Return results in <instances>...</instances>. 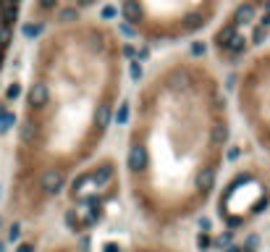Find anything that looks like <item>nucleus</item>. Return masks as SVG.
<instances>
[{
	"instance_id": "obj_1",
	"label": "nucleus",
	"mask_w": 270,
	"mask_h": 252,
	"mask_svg": "<svg viewBox=\"0 0 270 252\" xmlns=\"http://www.w3.org/2000/svg\"><path fill=\"white\" fill-rule=\"evenodd\" d=\"M42 189L48 195H55V192H60L63 189V184H66V173H63V168H48V171L42 173Z\"/></svg>"
},
{
	"instance_id": "obj_2",
	"label": "nucleus",
	"mask_w": 270,
	"mask_h": 252,
	"mask_svg": "<svg viewBox=\"0 0 270 252\" xmlns=\"http://www.w3.org/2000/svg\"><path fill=\"white\" fill-rule=\"evenodd\" d=\"M48 84H42V82H34L32 87H29V97H27V103H29V108L32 111H40L48 105Z\"/></svg>"
},
{
	"instance_id": "obj_3",
	"label": "nucleus",
	"mask_w": 270,
	"mask_h": 252,
	"mask_svg": "<svg viewBox=\"0 0 270 252\" xmlns=\"http://www.w3.org/2000/svg\"><path fill=\"white\" fill-rule=\"evenodd\" d=\"M129 168L131 171H142V168H147V147H142V144H134L129 152Z\"/></svg>"
},
{
	"instance_id": "obj_4",
	"label": "nucleus",
	"mask_w": 270,
	"mask_h": 252,
	"mask_svg": "<svg viewBox=\"0 0 270 252\" xmlns=\"http://www.w3.org/2000/svg\"><path fill=\"white\" fill-rule=\"evenodd\" d=\"M194 184H197V189L202 192V197L213 189V184H215V168H202V171L194 176Z\"/></svg>"
},
{
	"instance_id": "obj_5",
	"label": "nucleus",
	"mask_w": 270,
	"mask_h": 252,
	"mask_svg": "<svg viewBox=\"0 0 270 252\" xmlns=\"http://www.w3.org/2000/svg\"><path fill=\"white\" fill-rule=\"evenodd\" d=\"M228 142V124L226 121H218L213 126V147H223Z\"/></svg>"
},
{
	"instance_id": "obj_6",
	"label": "nucleus",
	"mask_w": 270,
	"mask_h": 252,
	"mask_svg": "<svg viewBox=\"0 0 270 252\" xmlns=\"http://www.w3.org/2000/svg\"><path fill=\"white\" fill-rule=\"evenodd\" d=\"M108 121H110V105L103 103V105H97V111H95V126L100 129V132H105Z\"/></svg>"
},
{
	"instance_id": "obj_7",
	"label": "nucleus",
	"mask_w": 270,
	"mask_h": 252,
	"mask_svg": "<svg viewBox=\"0 0 270 252\" xmlns=\"http://www.w3.org/2000/svg\"><path fill=\"white\" fill-rule=\"evenodd\" d=\"M40 32H42V24H27V27H24V34H27V37H37Z\"/></svg>"
},
{
	"instance_id": "obj_8",
	"label": "nucleus",
	"mask_w": 270,
	"mask_h": 252,
	"mask_svg": "<svg viewBox=\"0 0 270 252\" xmlns=\"http://www.w3.org/2000/svg\"><path fill=\"white\" fill-rule=\"evenodd\" d=\"M11 124H13V116L11 113H3V116H0V132H5Z\"/></svg>"
},
{
	"instance_id": "obj_9",
	"label": "nucleus",
	"mask_w": 270,
	"mask_h": 252,
	"mask_svg": "<svg viewBox=\"0 0 270 252\" xmlns=\"http://www.w3.org/2000/svg\"><path fill=\"white\" fill-rule=\"evenodd\" d=\"M60 0H40V11H53Z\"/></svg>"
},
{
	"instance_id": "obj_10",
	"label": "nucleus",
	"mask_w": 270,
	"mask_h": 252,
	"mask_svg": "<svg viewBox=\"0 0 270 252\" xmlns=\"http://www.w3.org/2000/svg\"><path fill=\"white\" fill-rule=\"evenodd\" d=\"M19 92H21V87H19V84H11V87H8V92H5V97H8V100H16Z\"/></svg>"
},
{
	"instance_id": "obj_11",
	"label": "nucleus",
	"mask_w": 270,
	"mask_h": 252,
	"mask_svg": "<svg viewBox=\"0 0 270 252\" xmlns=\"http://www.w3.org/2000/svg\"><path fill=\"white\" fill-rule=\"evenodd\" d=\"M197 244H199V247H202V250H205V247H207V244H210V239H207V236H199V239H197Z\"/></svg>"
},
{
	"instance_id": "obj_12",
	"label": "nucleus",
	"mask_w": 270,
	"mask_h": 252,
	"mask_svg": "<svg viewBox=\"0 0 270 252\" xmlns=\"http://www.w3.org/2000/svg\"><path fill=\"white\" fill-rule=\"evenodd\" d=\"M11 239H19V226H11V231H8Z\"/></svg>"
},
{
	"instance_id": "obj_13",
	"label": "nucleus",
	"mask_w": 270,
	"mask_h": 252,
	"mask_svg": "<svg viewBox=\"0 0 270 252\" xmlns=\"http://www.w3.org/2000/svg\"><path fill=\"white\" fill-rule=\"evenodd\" d=\"M16 252H32V244H29V242H27V244H21Z\"/></svg>"
},
{
	"instance_id": "obj_14",
	"label": "nucleus",
	"mask_w": 270,
	"mask_h": 252,
	"mask_svg": "<svg viewBox=\"0 0 270 252\" xmlns=\"http://www.w3.org/2000/svg\"><path fill=\"white\" fill-rule=\"evenodd\" d=\"M105 250L108 252H115V244H105Z\"/></svg>"
},
{
	"instance_id": "obj_15",
	"label": "nucleus",
	"mask_w": 270,
	"mask_h": 252,
	"mask_svg": "<svg viewBox=\"0 0 270 252\" xmlns=\"http://www.w3.org/2000/svg\"><path fill=\"white\" fill-rule=\"evenodd\" d=\"M3 53H5V50H0V63H3Z\"/></svg>"
},
{
	"instance_id": "obj_16",
	"label": "nucleus",
	"mask_w": 270,
	"mask_h": 252,
	"mask_svg": "<svg viewBox=\"0 0 270 252\" xmlns=\"http://www.w3.org/2000/svg\"><path fill=\"white\" fill-rule=\"evenodd\" d=\"M0 252H3V244H0Z\"/></svg>"
},
{
	"instance_id": "obj_17",
	"label": "nucleus",
	"mask_w": 270,
	"mask_h": 252,
	"mask_svg": "<svg viewBox=\"0 0 270 252\" xmlns=\"http://www.w3.org/2000/svg\"><path fill=\"white\" fill-rule=\"evenodd\" d=\"M0 224H3V221H0Z\"/></svg>"
}]
</instances>
